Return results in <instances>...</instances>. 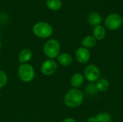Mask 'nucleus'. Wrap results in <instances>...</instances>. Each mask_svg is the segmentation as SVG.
I'll return each mask as SVG.
<instances>
[{
	"instance_id": "obj_1",
	"label": "nucleus",
	"mask_w": 123,
	"mask_h": 122,
	"mask_svg": "<svg viewBox=\"0 0 123 122\" xmlns=\"http://www.w3.org/2000/svg\"><path fill=\"white\" fill-rule=\"evenodd\" d=\"M84 101V93L78 88H71L67 91L64 96V103L69 108H77Z\"/></svg>"
},
{
	"instance_id": "obj_18",
	"label": "nucleus",
	"mask_w": 123,
	"mask_h": 122,
	"mask_svg": "<svg viewBox=\"0 0 123 122\" xmlns=\"http://www.w3.org/2000/svg\"><path fill=\"white\" fill-rule=\"evenodd\" d=\"M86 92L89 95L94 96V95H95V94L97 93L98 90L97 88L96 85L92 83H89V84H88L86 86Z\"/></svg>"
},
{
	"instance_id": "obj_3",
	"label": "nucleus",
	"mask_w": 123,
	"mask_h": 122,
	"mask_svg": "<svg viewBox=\"0 0 123 122\" xmlns=\"http://www.w3.org/2000/svg\"><path fill=\"white\" fill-rule=\"evenodd\" d=\"M32 32L37 37L48 38L52 35L53 29L50 24L45 22H40L33 26Z\"/></svg>"
},
{
	"instance_id": "obj_4",
	"label": "nucleus",
	"mask_w": 123,
	"mask_h": 122,
	"mask_svg": "<svg viewBox=\"0 0 123 122\" xmlns=\"http://www.w3.org/2000/svg\"><path fill=\"white\" fill-rule=\"evenodd\" d=\"M18 76L22 81L30 83L34 79L35 71L32 65L28 63H24L21 64L18 68Z\"/></svg>"
},
{
	"instance_id": "obj_8",
	"label": "nucleus",
	"mask_w": 123,
	"mask_h": 122,
	"mask_svg": "<svg viewBox=\"0 0 123 122\" xmlns=\"http://www.w3.org/2000/svg\"><path fill=\"white\" fill-rule=\"evenodd\" d=\"M75 57L79 63L81 64H85L89 61L91 53L89 49L85 48L84 47H80L76 50L75 52Z\"/></svg>"
},
{
	"instance_id": "obj_6",
	"label": "nucleus",
	"mask_w": 123,
	"mask_h": 122,
	"mask_svg": "<svg viewBox=\"0 0 123 122\" xmlns=\"http://www.w3.org/2000/svg\"><path fill=\"white\" fill-rule=\"evenodd\" d=\"M84 74L88 81L93 83L99 80L100 76V70L95 65H89L86 67Z\"/></svg>"
},
{
	"instance_id": "obj_9",
	"label": "nucleus",
	"mask_w": 123,
	"mask_h": 122,
	"mask_svg": "<svg viewBox=\"0 0 123 122\" xmlns=\"http://www.w3.org/2000/svg\"><path fill=\"white\" fill-rule=\"evenodd\" d=\"M32 58V52L28 48L22 50L18 55V60L20 63H27Z\"/></svg>"
},
{
	"instance_id": "obj_5",
	"label": "nucleus",
	"mask_w": 123,
	"mask_h": 122,
	"mask_svg": "<svg viewBox=\"0 0 123 122\" xmlns=\"http://www.w3.org/2000/svg\"><path fill=\"white\" fill-rule=\"evenodd\" d=\"M105 26L110 30H117L118 29L122 24V17L116 13H112L109 14L105 19Z\"/></svg>"
},
{
	"instance_id": "obj_12",
	"label": "nucleus",
	"mask_w": 123,
	"mask_h": 122,
	"mask_svg": "<svg viewBox=\"0 0 123 122\" xmlns=\"http://www.w3.org/2000/svg\"><path fill=\"white\" fill-rule=\"evenodd\" d=\"M84 83V76L81 73H76L71 78V84L74 88H78Z\"/></svg>"
},
{
	"instance_id": "obj_13",
	"label": "nucleus",
	"mask_w": 123,
	"mask_h": 122,
	"mask_svg": "<svg viewBox=\"0 0 123 122\" xmlns=\"http://www.w3.org/2000/svg\"><path fill=\"white\" fill-rule=\"evenodd\" d=\"M102 21V18L99 13L98 12H92L88 15V22L90 25L95 27L99 25Z\"/></svg>"
},
{
	"instance_id": "obj_19",
	"label": "nucleus",
	"mask_w": 123,
	"mask_h": 122,
	"mask_svg": "<svg viewBox=\"0 0 123 122\" xmlns=\"http://www.w3.org/2000/svg\"><path fill=\"white\" fill-rule=\"evenodd\" d=\"M7 81H8V76L4 70H0V89H1L3 87L6 86Z\"/></svg>"
},
{
	"instance_id": "obj_24",
	"label": "nucleus",
	"mask_w": 123,
	"mask_h": 122,
	"mask_svg": "<svg viewBox=\"0 0 123 122\" xmlns=\"http://www.w3.org/2000/svg\"></svg>"
},
{
	"instance_id": "obj_16",
	"label": "nucleus",
	"mask_w": 123,
	"mask_h": 122,
	"mask_svg": "<svg viewBox=\"0 0 123 122\" xmlns=\"http://www.w3.org/2000/svg\"><path fill=\"white\" fill-rule=\"evenodd\" d=\"M46 5L50 9L53 11H57L61 8L62 2L61 0H47Z\"/></svg>"
},
{
	"instance_id": "obj_10",
	"label": "nucleus",
	"mask_w": 123,
	"mask_h": 122,
	"mask_svg": "<svg viewBox=\"0 0 123 122\" xmlns=\"http://www.w3.org/2000/svg\"><path fill=\"white\" fill-rule=\"evenodd\" d=\"M58 63L63 66V67H68L70 66L72 63H73V58L72 56L67 53V52H63L61 54H59V55L57 58Z\"/></svg>"
},
{
	"instance_id": "obj_15",
	"label": "nucleus",
	"mask_w": 123,
	"mask_h": 122,
	"mask_svg": "<svg viewBox=\"0 0 123 122\" xmlns=\"http://www.w3.org/2000/svg\"><path fill=\"white\" fill-rule=\"evenodd\" d=\"M95 85L97 86L98 91H101V92H105L107 91L110 88V82L105 78L99 79Z\"/></svg>"
},
{
	"instance_id": "obj_7",
	"label": "nucleus",
	"mask_w": 123,
	"mask_h": 122,
	"mask_svg": "<svg viewBox=\"0 0 123 122\" xmlns=\"http://www.w3.org/2000/svg\"><path fill=\"white\" fill-rule=\"evenodd\" d=\"M58 70L57 63L52 59L45 60L41 65L40 70L42 73L45 76H50L53 75Z\"/></svg>"
},
{
	"instance_id": "obj_20",
	"label": "nucleus",
	"mask_w": 123,
	"mask_h": 122,
	"mask_svg": "<svg viewBox=\"0 0 123 122\" xmlns=\"http://www.w3.org/2000/svg\"><path fill=\"white\" fill-rule=\"evenodd\" d=\"M62 122H77L73 118H67L66 119H64Z\"/></svg>"
},
{
	"instance_id": "obj_21",
	"label": "nucleus",
	"mask_w": 123,
	"mask_h": 122,
	"mask_svg": "<svg viewBox=\"0 0 123 122\" xmlns=\"http://www.w3.org/2000/svg\"><path fill=\"white\" fill-rule=\"evenodd\" d=\"M88 122H96V116H90L88 118Z\"/></svg>"
},
{
	"instance_id": "obj_17",
	"label": "nucleus",
	"mask_w": 123,
	"mask_h": 122,
	"mask_svg": "<svg viewBox=\"0 0 123 122\" xmlns=\"http://www.w3.org/2000/svg\"><path fill=\"white\" fill-rule=\"evenodd\" d=\"M112 116L109 113H99L96 116V122H111Z\"/></svg>"
},
{
	"instance_id": "obj_11",
	"label": "nucleus",
	"mask_w": 123,
	"mask_h": 122,
	"mask_svg": "<svg viewBox=\"0 0 123 122\" xmlns=\"http://www.w3.org/2000/svg\"><path fill=\"white\" fill-rule=\"evenodd\" d=\"M92 34H93L92 36L97 40H102L106 36V29L103 26L99 24L94 27L92 30Z\"/></svg>"
},
{
	"instance_id": "obj_23",
	"label": "nucleus",
	"mask_w": 123,
	"mask_h": 122,
	"mask_svg": "<svg viewBox=\"0 0 123 122\" xmlns=\"http://www.w3.org/2000/svg\"><path fill=\"white\" fill-rule=\"evenodd\" d=\"M1 91H0V97H1Z\"/></svg>"
},
{
	"instance_id": "obj_22",
	"label": "nucleus",
	"mask_w": 123,
	"mask_h": 122,
	"mask_svg": "<svg viewBox=\"0 0 123 122\" xmlns=\"http://www.w3.org/2000/svg\"><path fill=\"white\" fill-rule=\"evenodd\" d=\"M122 22H123V16L122 17Z\"/></svg>"
},
{
	"instance_id": "obj_14",
	"label": "nucleus",
	"mask_w": 123,
	"mask_h": 122,
	"mask_svg": "<svg viewBox=\"0 0 123 122\" xmlns=\"http://www.w3.org/2000/svg\"><path fill=\"white\" fill-rule=\"evenodd\" d=\"M81 45L82 47L90 49L94 47L97 45V40L92 35H88L86 36L81 41Z\"/></svg>"
},
{
	"instance_id": "obj_2",
	"label": "nucleus",
	"mask_w": 123,
	"mask_h": 122,
	"mask_svg": "<svg viewBox=\"0 0 123 122\" xmlns=\"http://www.w3.org/2000/svg\"><path fill=\"white\" fill-rule=\"evenodd\" d=\"M61 51V44L55 39L48 40L43 47V52L48 59L53 60L58 58Z\"/></svg>"
}]
</instances>
